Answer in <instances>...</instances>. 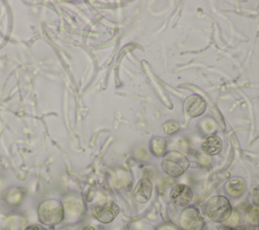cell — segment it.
I'll return each mask as SVG.
<instances>
[{"label":"cell","mask_w":259,"mask_h":230,"mask_svg":"<svg viewBox=\"0 0 259 230\" xmlns=\"http://www.w3.org/2000/svg\"><path fill=\"white\" fill-rule=\"evenodd\" d=\"M38 220L41 224L54 226L61 223L65 217L63 204L55 199L41 202L37 208Z\"/></svg>","instance_id":"obj_1"},{"label":"cell","mask_w":259,"mask_h":230,"mask_svg":"<svg viewBox=\"0 0 259 230\" xmlns=\"http://www.w3.org/2000/svg\"><path fill=\"white\" fill-rule=\"evenodd\" d=\"M207 217L217 223L225 222L232 215V206L224 196H213L207 200L204 206Z\"/></svg>","instance_id":"obj_2"},{"label":"cell","mask_w":259,"mask_h":230,"mask_svg":"<svg viewBox=\"0 0 259 230\" xmlns=\"http://www.w3.org/2000/svg\"><path fill=\"white\" fill-rule=\"evenodd\" d=\"M163 171L173 177L180 176L189 166V161L185 155L177 151H171L165 154L162 163Z\"/></svg>","instance_id":"obj_3"},{"label":"cell","mask_w":259,"mask_h":230,"mask_svg":"<svg viewBox=\"0 0 259 230\" xmlns=\"http://www.w3.org/2000/svg\"><path fill=\"white\" fill-rule=\"evenodd\" d=\"M119 213L118 205L111 200H103L95 204L93 208L94 217L101 223H110Z\"/></svg>","instance_id":"obj_4"},{"label":"cell","mask_w":259,"mask_h":230,"mask_svg":"<svg viewBox=\"0 0 259 230\" xmlns=\"http://www.w3.org/2000/svg\"><path fill=\"white\" fill-rule=\"evenodd\" d=\"M181 226L184 230H201L203 220L196 208L191 207L184 210L181 214Z\"/></svg>","instance_id":"obj_5"},{"label":"cell","mask_w":259,"mask_h":230,"mask_svg":"<svg viewBox=\"0 0 259 230\" xmlns=\"http://www.w3.org/2000/svg\"><path fill=\"white\" fill-rule=\"evenodd\" d=\"M206 108L205 100L197 95L193 94L188 96L184 102V111L190 118H196L201 116Z\"/></svg>","instance_id":"obj_6"},{"label":"cell","mask_w":259,"mask_h":230,"mask_svg":"<svg viewBox=\"0 0 259 230\" xmlns=\"http://www.w3.org/2000/svg\"><path fill=\"white\" fill-rule=\"evenodd\" d=\"M193 197L191 188L185 184H177L170 191L171 201L178 207H186L189 205Z\"/></svg>","instance_id":"obj_7"},{"label":"cell","mask_w":259,"mask_h":230,"mask_svg":"<svg viewBox=\"0 0 259 230\" xmlns=\"http://www.w3.org/2000/svg\"><path fill=\"white\" fill-rule=\"evenodd\" d=\"M152 195V182L148 177H143L134 189V198L139 203H146Z\"/></svg>","instance_id":"obj_8"},{"label":"cell","mask_w":259,"mask_h":230,"mask_svg":"<svg viewBox=\"0 0 259 230\" xmlns=\"http://www.w3.org/2000/svg\"><path fill=\"white\" fill-rule=\"evenodd\" d=\"M201 149L208 155H217L222 150V140L217 135H211L203 139Z\"/></svg>","instance_id":"obj_9"},{"label":"cell","mask_w":259,"mask_h":230,"mask_svg":"<svg viewBox=\"0 0 259 230\" xmlns=\"http://www.w3.org/2000/svg\"><path fill=\"white\" fill-rule=\"evenodd\" d=\"M246 189L245 181L240 177H234L230 179L226 184L227 193L233 198L241 197Z\"/></svg>","instance_id":"obj_10"},{"label":"cell","mask_w":259,"mask_h":230,"mask_svg":"<svg viewBox=\"0 0 259 230\" xmlns=\"http://www.w3.org/2000/svg\"><path fill=\"white\" fill-rule=\"evenodd\" d=\"M151 151L156 156H162L166 152V142L161 137H155L152 139L150 144Z\"/></svg>","instance_id":"obj_11"},{"label":"cell","mask_w":259,"mask_h":230,"mask_svg":"<svg viewBox=\"0 0 259 230\" xmlns=\"http://www.w3.org/2000/svg\"><path fill=\"white\" fill-rule=\"evenodd\" d=\"M180 129L179 124L176 121H168L163 124V132L166 135H174Z\"/></svg>","instance_id":"obj_12"},{"label":"cell","mask_w":259,"mask_h":230,"mask_svg":"<svg viewBox=\"0 0 259 230\" xmlns=\"http://www.w3.org/2000/svg\"><path fill=\"white\" fill-rule=\"evenodd\" d=\"M228 220H229V224H230V225H236V224L239 223L240 217H239V215H238L237 213H235V214L231 215Z\"/></svg>","instance_id":"obj_13"},{"label":"cell","mask_w":259,"mask_h":230,"mask_svg":"<svg viewBox=\"0 0 259 230\" xmlns=\"http://www.w3.org/2000/svg\"><path fill=\"white\" fill-rule=\"evenodd\" d=\"M24 230H47V229L40 225H30V226H27Z\"/></svg>","instance_id":"obj_14"},{"label":"cell","mask_w":259,"mask_h":230,"mask_svg":"<svg viewBox=\"0 0 259 230\" xmlns=\"http://www.w3.org/2000/svg\"><path fill=\"white\" fill-rule=\"evenodd\" d=\"M83 230H104L102 227H99V226H86Z\"/></svg>","instance_id":"obj_15"},{"label":"cell","mask_w":259,"mask_h":230,"mask_svg":"<svg viewBox=\"0 0 259 230\" xmlns=\"http://www.w3.org/2000/svg\"><path fill=\"white\" fill-rule=\"evenodd\" d=\"M228 230H235V229H231V228H230V229H228Z\"/></svg>","instance_id":"obj_16"}]
</instances>
